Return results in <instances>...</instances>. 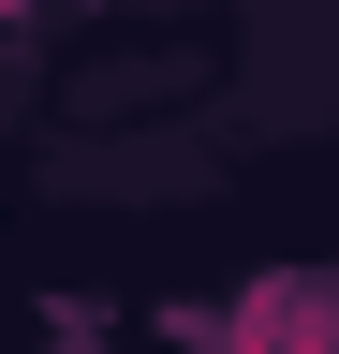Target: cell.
Segmentation results:
<instances>
[]
</instances>
